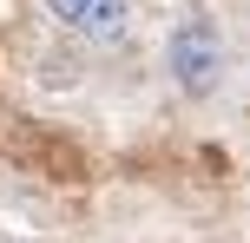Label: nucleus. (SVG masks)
<instances>
[{
	"instance_id": "nucleus-1",
	"label": "nucleus",
	"mask_w": 250,
	"mask_h": 243,
	"mask_svg": "<svg viewBox=\"0 0 250 243\" xmlns=\"http://www.w3.org/2000/svg\"><path fill=\"white\" fill-rule=\"evenodd\" d=\"M165 66H171L178 92H191V99L217 92V79H224V39H217V26L204 20V13H191L171 33V46H165Z\"/></svg>"
},
{
	"instance_id": "nucleus-2",
	"label": "nucleus",
	"mask_w": 250,
	"mask_h": 243,
	"mask_svg": "<svg viewBox=\"0 0 250 243\" xmlns=\"http://www.w3.org/2000/svg\"><path fill=\"white\" fill-rule=\"evenodd\" d=\"M125 26H132V0H92V7H86V20H79L73 33L99 39V46H119V39H125Z\"/></svg>"
},
{
	"instance_id": "nucleus-3",
	"label": "nucleus",
	"mask_w": 250,
	"mask_h": 243,
	"mask_svg": "<svg viewBox=\"0 0 250 243\" xmlns=\"http://www.w3.org/2000/svg\"><path fill=\"white\" fill-rule=\"evenodd\" d=\"M86 7H92V0H46V13H53L60 26H79V20H86Z\"/></svg>"
}]
</instances>
